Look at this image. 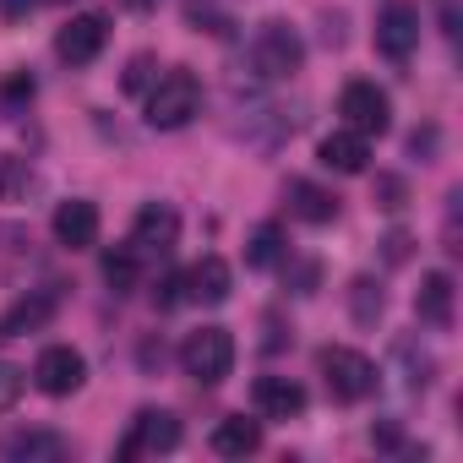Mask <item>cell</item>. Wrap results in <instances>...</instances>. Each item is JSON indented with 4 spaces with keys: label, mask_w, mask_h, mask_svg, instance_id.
I'll use <instances>...</instances> for the list:
<instances>
[{
    "label": "cell",
    "mask_w": 463,
    "mask_h": 463,
    "mask_svg": "<svg viewBox=\"0 0 463 463\" xmlns=\"http://www.w3.org/2000/svg\"><path fill=\"white\" fill-rule=\"evenodd\" d=\"M196 109H202V82L191 71H164L147 88V126L153 131H180L196 120Z\"/></svg>",
    "instance_id": "cell-1"
},
{
    "label": "cell",
    "mask_w": 463,
    "mask_h": 463,
    "mask_svg": "<svg viewBox=\"0 0 463 463\" xmlns=\"http://www.w3.org/2000/svg\"><path fill=\"white\" fill-rule=\"evenodd\" d=\"M180 365H185L191 382L218 387L229 371H235V333H229V327H196V333H185Z\"/></svg>",
    "instance_id": "cell-2"
},
{
    "label": "cell",
    "mask_w": 463,
    "mask_h": 463,
    "mask_svg": "<svg viewBox=\"0 0 463 463\" xmlns=\"http://www.w3.org/2000/svg\"><path fill=\"white\" fill-rule=\"evenodd\" d=\"M317 371H322V382H327V392L338 398V403H365L371 392H376V365L360 354V349H344V344H327L322 354H317Z\"/></svg>",
    "instance_id": "cell-3"
},
{
    "label": "cell",
    "mask_w": 463,
    "mask_h": 463,
    "mask_svg": "<svg viewBox=\"0 0 463 463\" xmlns=\"http://www.w3.org/2000/svg\"><path fill=\"white\" fill-rule=\"evenodd\" d=\"M251 66H257V77H268V82L295 77V71L306 66V44H300V33H295L289 23H262L257 39H251Z\"/></svg>",
    "instance_id": "cell-4"
},
{
    "label": "cell",
    "mask_w": 463,
    "mask_h": 463,
    "mask_svg": "<svg viewBox=\"0 0 463 463\" xmlns=\"http://www.w3.org/2000/svg\"><path fill=\"white\" fill-rule=\"evenodd\" d=\"M338 115H344L349 131H360V137H382V131L392 126V99H387L376 82H349V88L338 93Z\"/></svg>",
    "instance_id": "cell-5"
},
{
    "label": "cell",
    "mask_w": 463,
    "mask_h": 463,
    "mask_svg": "<svg viewBox=\"0 0 463 463\" xmlns=\"http://www.w3.org/2000/svg\"><path fill=\"white\" fill-rule=\"evenodd\" d=\"M82 382H88V360H82V349H71V344H50V349L33 360V387L50 392V398H71Z\"/></svg>",
    "instance_id": "cell-6"
},
{
    "label": "cell",
    "mask_w": 463,
    "mask_h": 463,
    "mask_svg": "<svg viewBox=\"0 0 463 463\" xmlns=\"http://www.w3.org/2000/svg\"><path fill=\"white\" fill-rule=\"evenodd\" d=\"M414 44H420V6L414 0H387L376 17V50L387 61H409Z\"/></svg>",
    "instance_id": "cell-7"
},
{
    "label": "cell",
    "mask_w": 463,
    "mask_h": 463,
    "mask_svg": "<svg viewBox=\"0 0 463 463\" xmlns=\"http://www.w3.org/2000/svg\"><path fill=\"white\" fill-rule=\"evenodd\" d=\"M104 39H109V17H104V12H82V17H71V23L55 33V55H61L66 66H93L99 50H104Z\"/></svg>",
    "instance_id": "cell-8"
},
{
    "label": "cell",
    "mask_w": 463,
    "mask_h": 463,
    "mask_svg": "<svg viewBox=\"0 0 463 463\" xmlns=\"http://www.w3.org/2000/svg\"><path fill=\"white\" fill-rule=\"evenodd\" d=\"M180 447V420L169 409H142L131 420V436L120 441V458H147V452H175Z\"/></svg>",
    "instance_id": "cell-9"
},
{
    "label": "cell",
    "mask_w": 463,
    "mask_h": 463,
    "mask_svg": "<svg viewBox=\"0 0 463 463\" xmlns=\"http://www.w3.org/2000/svg\"><path fill=\"white\" fill-rule=\"evenodd\" d=\"M180 289H185V300H196V306H223L229 295H235V273H229L223 257H202V262H191V268L180 273Z\"/></svg>",
    "instance_id": "cell-10"
},
{
    "label": "cell",
    "mask_w": 463,
    "mask_h": 463,
    "mask_svg": "<svg viewBox=\"0 0 463 463\" xmlns=\"http://www.w3.org/2000/svg\"><path fill=\"white\" fill-rule=\"evenodd\" d=\"M175 241H180V213L169 207V202H147L142 213H137V223H131V246L137 251H175Z\"/></svg>",
    "instance_id": "cell-11"
},
{
    "label": "cell",
    "mask_w": 463,
    "mask_h": 463,
    "mask_svg": "<svg viewBox=\"0 0 463 463\" xmlns=\"http://www.w3.org/2000/svg\"><path fill=\"white\" fill-rule=\"evenodd\" d=\"M251 403H257L262 420H295V414H306V387L295 376H257Z\"/></svg>",
    "instance_id": "cell-12"
},
{
    "label": "cell",
    "mask_w": 463,
    "mask_h": 463,
    "mask_svg": "<svg viewBox=\"0 0 463 463\" xmlns=\"http://www.w3.org/2000/svg\"><path fill=\"white\" fill-rule=\"evenodd\" d=\"M55 241H61L66 251H88V246H99V207L82 202V196L61 202V207H55Z\"/></svg>",
    "instance_id": "cell-13"
},
{
    "label": "cell",
    "mask_w": 463,
    "mask_h": 463,
    "mask_svg": "<svg viewBox=\"0 0 463 463\" xmlns=\"http://www.w3.org/2000/svg\"><path fill=\"white\" fill-rule=\"evenodd\" d=\"M452 300H458L452 273H441V268L420 273V289H414V317H420L425 327H452Z\"/></svg>",
    "instance_id": "cell-14"
},
{
    "label": "cell",
    "mask_w": 463,
    "mask_h": 463,
    "mask_svg": "<svg viewBox=\"0 0 463 463\" xmlns=\"http://www.w3.org/2000/svg\"><path fill=\"white\" fill-rule=\"evenodd\" d=\"M0 458H12V463H55V458H66V436H55V430H12L6 441H0Z\"/></svg>",
    "instance_id": "cell-15"
},
{
    "label": "cell",
    "mask_w": 463,
    "mask_h": 463,
    "mask_svg": "<svg viewBox=\"0 0 463 463\" xmlns=\"http://www.w3.org/2000/svg\"><path fill=\"white\" fill-rule=\"evenodd\" d=\"M322 164L327 169H338V175H365V164H371V137H360V131H333V137H322Z\"/></svg>",
    "instance_id": "cell-16"
},
{
    "label": "cell",
    "mask_w": 463,
    "mask_h": 463,
    "mask_svg": "<svg viewBox=\"0 0 463 463\" xmlns=\"http://www.w3.org/2000/svg\"><path fill=\"white\" fill-rule=\"evenodd\" d=\"M257 447H262V425L246 420V414H229V420L213 425V452L218 458H251Z\"/></svg>",
    "instance_id": "cell-17"
},
{
    "label": "cell",
    "mask_w": 463,
    "mask_h": 463,
    "mask_svg": "<svg viewBox=\"0 0 463 463\" xmlns=\"http://www.w3.org/2000/svg\"><path fill=\"white\" fill-rule=\"evenodd\" d=\"M55 317V295L50 289H33V295H23L6 317H0V338H17V333H39L44 322Z\"/></svg>",
    "instance_id": "cell-18"
},
{
    "label": "cell",
    "mask_w": 463,
    "mask_h": 463,
    "mask_svg": "<svg viewBox=\"0 0 463 463\" xmlns=\"http://www.w3.org/2000/svg\"><path fill=\"white\" fill-rule=\"evenodd\" d=\"M289 213L306 218V223H333L338 218V196L311 185V180H289Z\"/></svg>",
    "instance_id": "cell-19"
},
{
    "label": "cell",
    "mask_w": 463,
    "mask_h": 463,
    "mask_svg": "<svg viewBox=\"0 0 463 463\" xmlns=\"http://www.w3.org/2000/svg\"><path fill=\"white\" fill-rule=\"evenodd\" d=\"M104 284H109L115 295H131V289L142 284V251H137V246H109V251H104Z\"/></svg>",
    "instance_id": "cell-20"
},
{
    "label": "cell",
    "mask_w": 463,
    "mask_h": 463,
    "mask_svg": "<svg viewBox=\"0 0 463 463\" xmlns=\"http://www.w3.org/2000/svg\"><path fill=\"white\" fill-rule=\"evenodd\" d=\"M382 311H387L382 284H376V279H349V317H354L360 327H376V322H382Z\"/></svg>",
    "instance_id": "cell-21"
},
{
    "label": "cell",
    "mask_w": 463,
    "mask_h": 463,
    "mask_svg": "<svg viewBox=\"0 0 463 463\" xmlns=\"http://www.w3.org/2000/svg\"><path fill=\"white\" fill-rule=\"evenodd\" d=\"M284 257V229L279 223H257L251 241H246V268H279Z\"/></svg>",
    "instance_id": "cell-22"
},
{
    "label": "cell",
    "mask_w": 463,
    "mask_h": 463,
    "mask_svg": "<svg viewBox=\"0 0 463 463\" xmlns=\"http://www.w3.org/2000/svg\"><path fill=\"white\" fill-rule=\"evenodd\" d=\"M376 207L403 213V207H409V185H403L398 175H376Z\"/></svg>",
    "instance_id": "cell-23"
},
{
    "label": "cell",
    "mask_w": 463,
    "mask_h": 463,
    "mask_svg": "<svg viewBox=\"0 0 463 463\" xmlns=\"http://www.w3.org/2000/svg\"><path fill=\"white\" fill-rule=\"evenodd\" d=\"M185 23H196V28H207V33H229V17L218 12V6H207V0H191V6H185Z\"/></svg>",
    "instance_id": "cell-24"
},
{
    "label": "cell",
    "mask_w": 463,
    "mask_h": 463,
    "mask_svg": "<svg viewBox=\"0 0 463 463\" xmlns=\"http://www.w3.org/2000/svg\"><path fill=\"white\" fill-rule=\"evenodd\" d=\"M23 387H28V371H17V365L0 360V414H6V409L23 398Z\"/></svg>",
    "instance_id": "cell-25"
},
{
    "label": "cell",
    "mask_w": 463,
    "mask_h": 463,
    "mask_svg": "<svg viewBox=\"0 0 463 463\" xmlns=\"http://www.w3.org/2000/svg\"><path fill=\"white\" fill-rule=\"evenodd\" d=\"M147 82H153V55H131V66H126V93H147Z\"/></svg>",
    "instance_id": "cell-26"
},
{
    "label": "cell",
    "mask_w": 463,
    "mask_h": 463,
    "mask_svg": "<svg viewBox=\"0 0 463 463\" xmlns=\"http://www.w3.org/2000/svg\"><path fill=\"white\" fill-rule=\"evenodd\" d=\"M23 185H28V169L17 158H0V196H17Z\"/></svg>",
    "instance_id": "cell-27"
},
{
    "label": "cell",
    "mask_w": 463,
    "mask_h": 463,
    "mask_svg": "<svg viewBox=\"0 0 463 463\" xmlns=\"http://www.w3.org/2000/svg\"><path fill=\"white\" fill-rule=\"evenodd\" d=\"M382 246H387V262H409V235H403V229H392Z\"/></svg>",
    "instance_id": "cell-28"
},
{
    "label": "cell",
    "mask_w": 463,
    "mask_h": 463,
    "mask_svg": "<svg viewBox=\"0 0 463 463\" xmlns=\"http://www.w3.org/2000/svg\"><path fill=\"white\" fill-rule=\"evenodd\" d=\"M0 93H6V99H33V77H6Z\"/></svg>",
    "instance_id": "cell-29"
},
{
    "label": "cell",
    "mask_w": 463,
    "mask_h": 463,
    "mask_svg": "<svg viewBox=\"0 0 463 463\" xmlns=\"http://www.w3.org/2000/svg\"><path fill=\"white\" fill-rule=\"evenodd\" d=\"M371 441H376V447H403V430H398V425H376Z\"/></svg>",
    "instance_id": "cell-30"
},
{
    "label": "cell",
    "mask_w": 463,
    "mask_h": 463,
    "mask_svg": "<svg viewBox=\"0 0 463 463\" xmlns=\"http://www.w3.org/2000/svg\"><path fill=\"white\" fill-rule=\"evenodd\" d=\"M430 147H436V131H414L409 137V153H430Z\"/></svg>",
    "instance_id": "cell-31"
},
{
    "label": "cell",
    "mask_w": 463,
    "mask_h": 463,
    "mask_svg": "<svg viewBox=\"0 0 463 463\" xmlns=\"http://www.w3.org/2000/svg\"><path fill=\"white\" fill-rule=\"evenodd\" d=\"M126 6H131V12H153V6H158V0H126Z\"/></svg>",
    "instance_id": "cell-32"
},
{
    "label": "cell",
    "mask_w": 463,
    "mask_h": 463,
    "mask_svg": "<svg viewBox=\"0 0 463 463\" xmlns=\"http://www.w3.org/2000/svg\"><path fill=\"white\" fill-rule=\"evenodd\" d=\"M44 6H66V0H44Z\"/></svg>",
    "instance_id": "cell-33"
}]
</instances>
